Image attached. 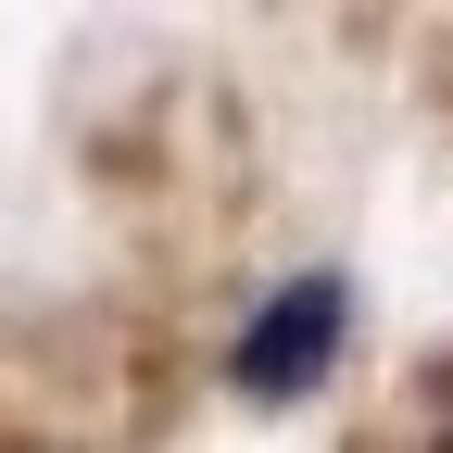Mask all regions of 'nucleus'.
I'll return each mask as SVG.
<instances>
[{
    "mask_svg": "<svg viewBox=\"0 0 453 453\" xmlns=\"http://www.w3.org/2000/svg\"><path fill=\"white\" fill-rule=\"evenodd\" d=\"M340 353H353V277L303 265V277H277V290L240 315V340H226V390H240L252 416H290V403H315V390L340 378Z\"/></svg>",
    "mask_w": 453,
    "mask_h": 453,
    "instance_id": "1",
    "label": "nucleus"
}]
</instances>
